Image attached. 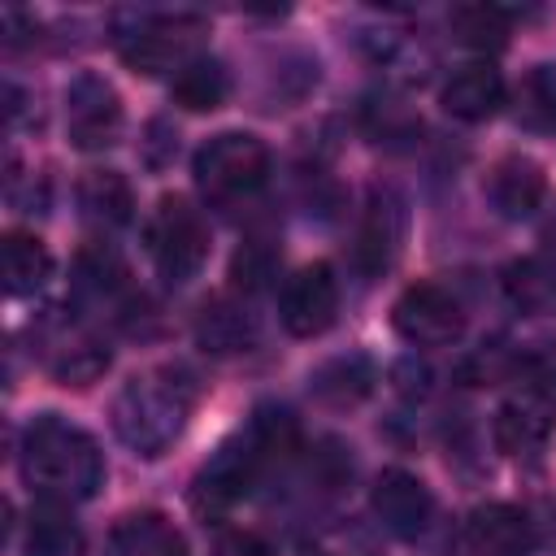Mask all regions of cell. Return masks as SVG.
Here are the masks:
<instances>
[{
    "label": "cell",
    "instance_id": "cell-26",
    "mask_svg": "<svg viewBox=\"0 0 556 556\" xmlns=\"http://www.w3.org/2000/svg\"><path fill=\"white\" fill-rule=\"evenodd\" d=\"M74 291H78L83 300H96V304L117 300V295L126 291V265L117 261V252H109V248H87V252L78 256V282H74Z\"/></svg>",
    "mask_w": 556,
    "mask_h": 556
},
{
    "label": "cell",
    "instance_id": "cell-24",
    "mask_svg": "<svg viewBox=\"0 0 556 556\" xmlns=\"http://www.w3.org/2000/svg\"><path fill=\"white\" fill-rule=\"evenodd\" d=\"M0 252H4V291L9 295H35L48 282L52 256H48L43 239L13 230V235H4V248Z\"/></svg>",
    "mask_w": 556,
    "mask_h": 556
},
{
    "label": "cell",
    "instance_id": "cell-6",
    "mask_svg": "<svg viewBox=\"0 0 556 556\" xmlns=\"http://www.w3.org/2000/svg\"><path fill=\"white\" fill-rule=\"evenodd\" d=\"M148 239H152V261L169 282H191L208 261V226L200 208H191L182 195H165L156 204Z\"/></svg>",
    "mask_w": 556,
    "mask_h": 556
},
{
    "label": "cell",
    "instance_id": "cell-31",
    "mask_svg": "<svg viewBox=\"0 0 556 556\" xmlns=\"http://www.w3.org/2000/svg\"><path fill=\"white\" fill-rule=\"evenodd\" d=\"M543 243H547V248H552V252H556V213H552V222H547V226H543Z\"/></svg>",
    "mask_w": 556,
    "mask_h": 556
},
{
    "label": "cell",
    "instance_id": "cell-20",
    "mask_svg": "<svg viewBox=\"0 0 556 556\" xmlns=\"http://www.w3.org/2000/svg\"><path fill=\"white\" fill-rule=\"evenodd\" d=\"M109 343L96 339L91 330H65L48 343V374L61 387H91L109 369Z\"/></svg>",
    "mask_w": 556,
    "mask_h": 556
},
{
    "label": "cell",
    "instance_id": "cell-8",
    "mask_svg": "<svg viewBox=\"0 0 556 556\" xmlns=\"http://www.w3.org/2000/svg\"><path fill=\"white\" fill-rule=\"evenodd\" d=\"M65 135L83 152H100L122 135V96L109 78L83 70L65 87Z\"/></svg>",
    "mask_w": 556,
    "mask_h": 556
},
{
    "label": "cell",
    "instance_id": "cell-14",
    "mask_svg": "<svg viewBox=\"0 0 556 556\" xmlns=\"http://www.w3.org/2000/svg\"><path fill=\"white\" fill-rule=\"evenodd\" d=\"M195 343L208 356H239L256 343V313L235 295H217L195 313Z\"/></svg>",
    "mask_w": 556,
    "mask_h": 556
},
{
    "label": "cell",
    "instance_id": "cell-2",
    "mask_svg": "<svg viewBox=\"0 0 556 556\" xmlns=\"http://www.w3.org/2000/svg\"><path fill=\"white\" fill-rule=\"evenodd\" d=\"M17 465L26 486L56 504H83L104 486L100 443L61 413H39L26 421Z\"/></svg>",
    "mask_w": 556,
    "mask_h": 556
},
{
    "label": "cell",
    "instance_id": "cell-17",
    "mask_svg": "<svg viewBox=\"0 0 556 556\" xmlns=\"http://www.w3.org/2000/svg\"><path fill=\"white\" fill-rule=\"evenodd\" d=\"M491 439L508 460H539L547 439H552V417L526 400L500 404L491 417Z\"/></svg>",
    "mask_w": 556,
    "mask_h": 556
},
{
    "label": "cell",
    "instance_id": "cell-29",
    "mask_svg": "<svg viewBox=\"0 0 556 556\" xmlns=\"http://www.w3.org/2000/svg\"><path fill=\"white\" fill-rule=\"evenodd\" d=\"M213 556H274V547L252 530H226L213 547Z\"/></svg>",
    "mask_w": 556,
    "mask_h": 556
},
{
    "label": "cell",
    "instance_id": "cell-5",
    "mask_svg": "<svg viewBox=\"0 0 556 556\" xmlns=\"http://www.w3.org/2000/svg\"><path fill=\"white\" fill-rule=\"evenodd\" d=\"M191 174H195V187L208 200H217V204L243 200V195L265 187V178H269V148L256 135H248V130H222V135H213L195 152Z\"/></svg>",
    "mask_w": 556,
    "mask_h": 556
},
{
    "label": "cell",
    "instance_id": "cell-9",
    "mask_svg": "<svg viewBox=\"0 0 556 556\" xmlns=\"http://www.w3.org/2000/svg\"><path fill=\"white\" fill-rule=\"evenodd\" d=\"M278 317L287 326V334L295 339H317L334 326L339 317V278L326 261L304 265L287 278L282 300H278Z\"/></svg>",
    "mask_w": 556,
    "mask_h": 556
},
{
    "label": "cell",
    "instance_id": "cell-12",
    "mask_svg": "<svg viewBox=\"0 0 556 556\" xmlns=\"http://www.w3.org/2000/svg\"><path fill=\"white\" fill-rule=\"evenodd\" d=\"M400 243H404V200L387 187H378L365 204V217H361V235H356V265L365 278H378L395 256H400Z\"/></svg>",
    "mask_w": 556,
    "mask_h": 556
},
{
    "label": "cell",
    "instance_id": "cell-1",
    "mask_svg": "<svg viewBox=\"0 0 556 556\" xmlns=\"http://www.w3.org/2000/svg\"><path fill=\"white\" fill-rule=\"evenodd\" d=\"M295 452V421L287 408L261 404L248 426H239L195 473L191 482V504L195 513H226L239 500L256 491V482L278 469Z\"/></svg>",
    "mask_w": 556,
    "mask_h": 556
},
{
    "label": "cell",
    "instance_id": "cell-19",
    "mask_svg": "<svg viewBox=\"0 0 556 556\" xmlns=\"http://www.w3.org/2000/svg\"><path fill=\"white\" fill-rule=\"evenodd\" d=\"M104 556H187V539L165 513H130L113 526Z\"/></svg>",
    "mask_w": 556,
    "mask_h": 556
},
{
    "label": "cell",
    "instance_id": "cell-23",
    "mask_svg": "<svg viewBox=\"0 0 556 556\" xmlns=\"http://www.w3.org/2000/svg\"><path fill=\"white\" fill-rule=\"evenodd\" d=\"M169 96H174V104H182L187 113H208V109H217L226 96H230V74H226V65L217 61V56H195V61H187L178 74H174V83H169Z\"/></svg>",
    "mask_w": 556,
    "mask_h": 556
},
{
    "label": "cell",
    "instance_id": "cell-13",
    "mask_svg": "<svg viewBox=\"0 0 556 556\" xmlns=\"http://www.w3.org/2000/svg\"><path fill=\"white\" fill-rule=\"evenodd\" d=\"M465 543L473 556H530L534 526L513 504H482L465 521Z\"/></svg>",
    "mask_w": 556,
    "mask_h": 556
},
{
    "label": "cell",
    "instance_id": "cell-15",
    "mask_svg": "<svg viewBox=\"0 0 556 556\" xmlns=\"http://www.w3.org/2000/svg\"><path fill=\"white\" fill-rule=\"evenodd\" d=\"M504 96H508V87H504L500 70H491V65H460V70L443 83L439 104H443V113L456 117V122H486V117L500 113Z\"/></svg>",
    "mask_w": 556,
    "mask_h": 556
},
{
    "label": "cell",
    "instance_id": "cell-21",
    "mask_svg": "<svg viewBox=\"0 0 556 556\" xmlns=\"http://www.w3.org/2000/svg\"><path fill=\"white\" fill-rule=\"evenodd\" d=\"M504 295L517 313L526 317H547L556 313V265L547 256H521L504 269Z\"/></svg>",
    "mask_w": 556,
    "mask_h": 556
},
{
    "label": "cell",
    "instance_id": "cell-16",
    "mask_svg": "<svg viewBox=\"0 0 556 556\" xmlns=\"http://www.w3.org/2000/svg\"><path fill=\"white\" fill-rule=\"evenodd\" d=\"M378 374H374V361L365 352H343V356H330L321 361L313 374H308V391L326 404V408H356L369 391H374Z\"/></svg>",
    "mask_w": 556,
    "mask_h": 556
},
{
    "label": "cell",
    "instance_id": "cell-10",
    "mask_svg": "<svg viewBox=\"0 0 556 556\" xmlns=\"http://www.w3.org/2000/svg\"><path fill=\"white\" fill-rule=\"evenodd\" d=\"M369 508L382 521V530L395 534V539H404V543L421 539L430 530V521H434V495H430V486L417 473L400 469V465H391V469H382L374 478Z\"/></svg>",
    "mask_w": 556,
    "mask_h": 556
},
{
    "label": "cell",
    "instance_id": "cell-11",
    "mask_svg": "<svg viewBox=\"0 0 556 556\" xmlns=\"http://www.w3.org/2000/svg\"><path fill=\"white\" fill-rule=\"evenodd\" d=\"M482 195L486 204L504 217V222H521V217H534L543 195H547V178L539 169V161L530 156H500L491 169H486V182H482Z\"/></svg>",
    "mask_w": 556,
    "mask_h": 556
},
{
    "label": "cell",
    "instance_id": "cell-28",
    "mask_svg": "<svg viewBox=\"0 0 556 556\" xmlns=\"http://www.w3.org/2000/svg\"><path fill=\"white\" fill-rule=\"evenodd\" d=\"M230 274H235V282L239 287H261L269 274H274V252L261 243V239H252V243H243L239 248V256H235V265H230Z\"/></svg>",
    "mask_w": 556,
    "mask_h": 556
},
{
    "label": "cell",
    "instance_id": "cell-4",
    "mask_svg": "<svg viewBox=\"0 0 556 556\" xmlns=\"http://www.w3.org/2000/svg\"><path fill=\"white\" fill-rule=\"evenodd\" d=\"M204 17L200 13H156V9H122L113 17V48L135 74L182 70L200 56Z\"/></svg>",
    "mask_w": 556,
    "mask_h": 556
},
{
    "label": "cell",
    "instance_id": "cell-18",
    "mask_svg": "<svg viewBox=\"0 0 556 556\" xmlns=\"http://www.w3.org/2000/svg\"><path fill=\"white\" fill-rule=\"evenodd\" d=\"M78 213L96 230H117L135 217V191L117 169H87L78 178Z\"/></svg>",
    "mask_w": 556,
    "mask_h": 556
},
{
    "label": "cell",
    "instance_id": "cell-27",
    "mask_svg": "<svg viewBox=\"0 0 556 556\" xmlns=\"http://www.w3.org/2000/svg\"><path fill=\"white\" fill-rule=\"evenodd\" d=\"M517 122L530 126V130H547L556 126V83L547 70H534L526 83H521V96H517Z\"/></svg>",
    "mask_w": 556,
    "mask_h": 556
},
{
    "label": "cell",
    "instance_id": "cell-3",
    "mask_svg": "<svg viewBox=\"0 0 556 556\" xmlns=\"http://www.w3.org/2000/svg\"><path fill=\"white\" fill-rule=\"evenodd\" d=\"M191 413V395L174 374H139L113 395V434L143 460L169 452Z\"/></svg>",
    "mask_w": 556,
    "mask_h": 556
},
{
    "label": "cell",
    "instance_id": "cell-7",
    "mask_svg": "<svg viewBox=\"0 0 556 556\" xmlns=\"http://www.w3.org/2000/svg\"><path fill=\"white\" fill-rule=\"evenodd\" d=\"M391 326L413 348H447L465 334V308L447 287L413 282L391 304Z\"/></svg>",
    "mask_w": 556,
    "mask_h": 556
},
{
    "label": "cell",
    "instance_id": "cell-30",
    "mask_svg": "<svg viewBox=\"0 0 556 556\" xmlns=\"http://www.w3.org/2000/svg\"><path fill=\"white\" fill-rule=\"evenodd\" d=\"M317 556H369V552L365 547H352V539H343V534H330V539H321Z\"/></svg>",
    "mask_w": 556,
    "mask_h": 556
},
{
    "label": "cell",
    "instance_id": "cell-22",
    "mask_svg": "<svg viewBox=\"0 0 556 556\" xmlns=\"http://www.w3.org/2000/svg\"><path fill=\"white\" fill-rule=\"evenodd\" d=\"M22 556H83V530L74 526L65 504H56V500L35 504V513L26 521Z\"/></svg>",
    "mask_w": 556,
    "mask_h": 556
},
{
    "label": "cell",
    "instance_id": "cell-25",
    "mask_svg": "<svg viewBox=\"0 0 556 556\" xmlns=\"http://www.w3.org/2000/svg\"><path fill=\"white\" fill-rule=\"evenodd\" d=\"M456 43L478 48V52H500L508 43V13L500 4H460L447 17Z\"/></svg>",
    "mask_w": 556,
    "mask_h": 556
}]
</instances>
